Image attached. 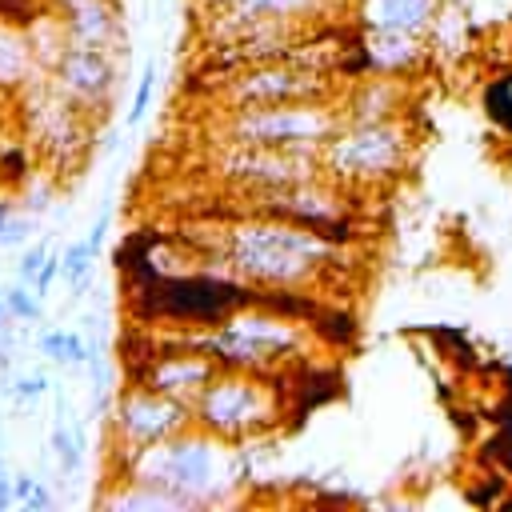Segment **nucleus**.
<instances>
[{
	"label": "nucleus",
	"mask_w": 512,
	"mask_h": 512,
	"mask_svg": "<svg viewBox=\"0 0 512 512\" xmlns=\"http://www.w3.org/2000/svg\"><path fill=\"white\" fill-rule=\"evenodd\" d=\"M260 288L236 272H152L144 280H124V308L136 324H180V328H216L232 312L252 308Z\"/></svg>",
	"instance_id": "f257e3e1"
},
{
	"label": "nucleus",
	"mask_w": 512,
	"mask_h": 512,
	"mask_svg": "<svg viewBox=\"0 0 512 512\" xmlns=\"http://www.w3.org/2000/svg\"><path fill=\"white\" fill-rule=\"evenodd\" d=\"M124 472L136 484H152V488L172 492L180 500V508H188V504H208L212 492L232 488L240 460L228 448V440L192 424L168 440L132 448V468H124Z\"/></svg>",
	"instance_id": "f03ea898"
},
{
	"label": "nucleus",
	"mask_w": 512,
	"mask_h": 512,
	"mask_svg": "<svg viewBox=\"0 0 512 512\" xmlns=\"http://www.w3.org/2000/svg\"><path fill=\"white\" fill-rule=\"evenodd\" d=\"M220 256L228 272H236L256 288H296L304 276H312L324 264L328 240H320L300 224L260 216L224 232Z\"/></svg>",
	"instance_id": "7ed1b4c3"
},
{
	"label": "nucleus",
	"mask_w": 512,
	"mask_h": 512,
	"mask_svg": "<svg viewBox=\"0 0 512 512\" xmlns=\"http://www.w3.org/2000/svg\"><path fill=\"white\" fill-rule=\"evenodd\" d=\"M280 416H284V396L272 384V372L216 368V376L192 400V424L228 444L272 428Z\"/></svg>",
	"instance_id": "20e7f679"
},
{
	"label": "nucleus",
	"mask_w": 512,
	"mask_h": 512,
	"mask_svg": "<svg viewBox=\"0 0 512 512\" xmlns=\"http://www.w3.org/2000/svg\"><path fill=\"white\" fill-rule=\"evenodd\" d=\"M224 144H276V148H308L332 132V116L320 100H292V104H260V108H232L220 124Z\"/></svg>",
	"instance_id": "39448f33"
},
{
	"label": "nucleus",
	"mask_w": 512,
	"mask_h": 512,
	"mask_svg": "<svg viewBox=\"0 0 512 512\" xmlns=\"http://www.w3.org/2000/svg\"><path fill=\"white\" fill-rule=\"evenodd\" d=\"M324 92L320 76L312 68L288 64V60H256L232 72V80L220 84V96H228V108H260V104H292V100H316Z\"/></svg>",
	"instance_id": "423d86ee"
},
{
	"label": "nucleus",
	"mask_w": 512,
	"mask_h": 512,
	"mask_svg": "<svg viewBox=\"0 0 512 512\" xmlns=\"http://www.w3.org/2000/svg\"><path fill=\"white\" fill-rule=\"evenodd\" d=\"M316 168L320 164H312L304 148H276V144H228L216 156V172L252 192H272L312 180Z\"/></svg>",
	"instance_id": "0eeeda50"
},
{
	"label": "nucleus",
	"mask_w": 512,
	"mask_h": 512,
	"mask_svg": "<svg viewBox=\"0 0 512 512\" xmlns=\"http://www.w3.org/2000/svg\"><path fill=\"white\" fill-rule=\"evenodd\" d=\"M116 440L128 448H144L156 440H168L184 428H192V404L164 396L148 384H132L120 400H116Z\"/></svg>",
	"instance_id": "6e6552de"
},
{
	"label": "nucleus",
	"mask_w": 512,
	"mask_h": 512,
	"mask_svg": "<svg viewBox=\"0 0 512 512\" xmlns=\"http://www.w3.org/2000/svg\"><path fill=\"white\" fill-rule=\"evenodd\" d=\"M56 80L60 92L72 96V104H108L112 88H116V64L108 56V48H76L68 44L56 56Z\"/></svg>",
	"instance_id": "1a4fd4ad"
},
{
	"label": "nucleus",
	"mask_w": 512,
	"mask_h": 512,
	"mask_svg": "<svg viewBox=\"0 0 512 512\" xmlns=\"http://www.w3.org/2000/svg\"><path fill=\"white\" fill-rule=\"evenodd\" d=\"M212 376H216V364H212L204 352L184 348V340H180V352L156 348L152 364L144 368V376H140L136 384H148V388H156V392H164V396H176V400H188V404H192V400L200 396V388H204Z\"/></svg>",
	"instance_id": "9d476101"
},
{
	"label": "nucleus",
	"mask_w": 512,
	"mask_h": 512,
	"mask_svg": "<svg viewBox=\"0 0 512 512\" xmlns=\"http://www.w3.org/2000/svg\"><path fill=\"white\" fill-rule=\"evenodd\" d=\"M392 160V140L384 128H356V132H344L336 136V144L328 148V164L336 172H348V176H360V172H376Z\"/></svg>",
	"instance_id": "9b49d317"
},
{
	"label": "nucleus",
	"mask_w": 512,
	"mask_h": 512,
	"mask_svg": "<svg viewBox=\"0 0 512 512\" xmlns=\"http://www.w3.org/2000/svg\"><path fill=\"white\" fill-rule=\"evenodd\" d=\"M64 20V36L76 48H112L120 16L112 8V0H76L68 8H60Z\"/></svg>",
	"instance_id": "f8f14e48"
},
{
	"label": "nucleus",
	"mask_w": 512,
	"mask_h": 512,
	"mask_svg": "<svg viewBox=\"0 0 512 512\" xmlns=\"http://www.w3.org/2000/svg\"><path fill=\"white\" fill-rule=\"evenodd\" d=\"M36 68L32 36L20 32V24L0 20V84H20Z\"/></svg>",
	"instance_id": "ddd939ff"
},
{
	"label": "nucleus",
	"mask_w": 512,
	"mask_h": 512,
	"mask_svg": "<svg viewBox=\"0 0 512 512\" xmlns=\"http://www.w3.org/2000/svg\"><path fill=\"white\" fill-rule=\"evenodd\" d=\"M80 448H84V440L76 436V428H68L64 420H56L52 424V452H56V464H60L64 476H76L80 472Z\"/></svg>",
	"instance_id": "4468645a"
},
{
	"label": "nucleus",
	"mask_w": 512,
	"mask_h": 512,
	"mask_svg": "<svg viewBox=\"0 0 512 512\" xmlns=\"http://www.w3.org/2000/svg\"><path fill=\"white\" fill-rule=\"evenodd\" d=\"M308 324H312V332H316L320 340H328V344H348V340L356 336L352 316H348V312H332V308H324V304H320V312H316Z\"/></svg>",
	"instance_id": "2eb2a0df"
},
{
	"label": "nucleus",
	"mask_w": 512,
	"mask_h": 512,
	"mask_svg": "<svg viewBox=\"0 0 512 512\" xmlns=\"http://www.w3.org/2000/svg\"><path fill=\"white\" fill-rule=\"evenodd\" d=\"M92 256H96V248H92L88 240L64 244V252H60V272H64V280H68V284H76V280L92 276Z\"/></svg>",
	"instance_id": "dca6fc26"
},
{
	"label": "nucleus",
	"mask_w": 512,
	"mask_h": 512,
	"mask_svg": "<svg viewBox=\"0 0 512 512\" xmlns=\"http://www.w3.org/2000/svg\"><path fill=\"white\" fill-rule=\"evenodd\" d=\"M312 0H240L236 8L228 12H240V16H276V20H288L296 16L300 8H308Z\"/></svg>",
	"instance_id": "f3484780"
},
{
	"label": "nucleus",
	"mask_w": 512,
	"mask_h": 512,
	"mask_svg": "<svg viewBox=\"0 0 512 512\" xmlns=\"http://www.w3.org/2000/svg\"><path fill=\"white\" fill-rule=\"evenodd\" d=\"M152 92H156V60H148V64H144V72H140L136 100H132V108H128V124H144L148 104H152Z\"/></svg>",
	"instance_id": "a211bd4d"
},
{
	"label": "nucleus",
	"mask_w": 512,
	"mask_h": 512,
	"mask_svg": "<svg viewBox=\"0 0 512 512\" xmlns=\"http://www.w3.org/2000/svg\"><path fill=\"white\" fill-rule=\"evenodd\" d=\"M4 300H8L12 320H40V300H36V292H28L24 280L12 284V288H4Z\"/></svg>",
	"instance_id": "6ab92c4d"
},
{
	"label": "nucleus",
	"mask_w": 512,
	"mask_h": 512,
	"mask_svg": "<svg viewBox=\"0 0 512 512\" xmlns=\"http://www.w3.org/2000/svg\"><path fill=\"white\" fill-rule=\"evenodd\" d=\"M28 176H32L28 152H24V148H8V152L0 156V180H8V184H24Z\"/></svg>",
	"instance_id": "aec40b11"
},
{
	"label": "nucleus",
	"mask_w": 512,
	"mask_h": 512,
	"mask_svg": "<svg viewBox=\"0 0 512 512\" xmlns=\"http://www.w3.org/2000/svg\"><path fill=\"white\" fill-rule=\"evenodd\" d=\"M32 240V220L28 216H8L0 224V248H20Z\"/></svg>",
	"instance_id": "412c9836"
},
{
	"label": "nucleus",
	"mask_w": 512,
	"mask_h": 512,
	"mask_svg": "<svg viewBox=\"0 0 512 512\" xmlns=\"http://www.w3.org/2000/svg\"><path fill=\"white\" fill-rule=\"evenodd\" d=\"M40 392H48V376L44 372H32V376H20L12 388H8V396L16 400V404H32Z\"/></svg>",
	"instance_id": "4be33fe9"
},
{
	"label": "nucleus",
	"mask_w": 512,
	"mask_h": 512,
	"mask_svg": "<svg viewBox=\"0 0 512 512\" xmlns=\"http://www.w3.org/2000/svg\"><path fill=\"white\" fill-rule=\"evenodd\" d=\"M44 256H48V244H32V248H24L20 264H16V276H20L24 284H32L36 272H40V264H44Z\"/></svg>",
	"instance_id": "5701e85b"
},
{
	"label": "nucleus",
	"mask_w": 512,
	"mask_h": 512,
	"mask_svg": "<svg viewBox=\"0 0 512 512\" xmlns=\"http://www.w3.org/2000/svg\"><path fill=\"white\" fill-rule=\"evenodd\" d=\"M488 112H492V120L512 124V96H508V84L488 88Z\"/></svg>",
	"instance_id": "b1692460"
},
{
	"label": "nucleus",
	"mask_w": 512,
	"mask_h": 512,
	"mask_svg": "<svg viewBox=\"0 0 512 512\" xmlns=\"http://www.w3.org/2000/svg\"><path fill=\"white\" fill-rule=\"evenodd\" d=\"M56 276H60V256L48 252L44 264H40V272H36V280H32V292H36V296H48V288H52Z\"/></svg>",
	"instance_id": "393cba45"
},
{
	"label": "nucleus",
	"mask_w": 512,
	"mask_h": 512,
	"mask_svg": "<svg viewBox=\"0 0 512 512\" xmlns=\"http://www.w3.org/2000/svg\"><path fill=\"white\" fill-rule=\"evenodd\" d=\"M40 352H44L48 360L64 364V328H48V332L40 336Z\"/></svg>",
	"instance_id": "a878e982"
},
{
	"label": "nucleus",
	"mask_w": 512,
	"mask_h": 512,
	"mask_svg": "<svg viewBox=\"0 0 512 512\" xmlns=\"http://www.w3.org/2000/svg\"><path fill=\"white\" fill-rule=\"evenodd\" d=\"M32 484H36V480H32L28 472H16V476H12V504H24L28 492H32Z\"/></svg>",
	"instance_id": "bb28decb"
},
{
	"label": "nucleus",
	"mask_w": 512,
	"mask_h": 512,
	"mask_svg": "<svg viewBox=\"0 0 512 512\" xmlns=\"http://www.w3.org/2000/svg\"><path fill=\"white\" fill-rule=\"evenodd\" d=\"M48 504H52V496H48V488L36 480L32 492H28V500H24V508H48Z\"/></svg>",
	"instance_id": "cd10ccee"
},
{
	"label": "nucleus",
	"mask_w": 512,
	"mask_h": 512,
	"mask_svg": "<svg viewBox=\"0 0 512 512\" xmlns=\"http://www.w3.org/2000/svg\"><path fill=\"white\" fill-rule=\"evenodd\" d=\"M8 504H12V476H8L4 456H0V508H8Z\"/></svg>",
	"instance_id": "c85d7f7f"
},
{
	"label": "nucleus",
	"mask_w": 512,
	"mask_h": 512,
	"mask_svg": "<svg viewBox=\"0 0 512 512\" xmlns=\"http://www.w3.org/2000/svg\"><path fill=\"white\" fill-rule=\"evenodd\" d=\"M100 240H104V220H96L92 232H88V244H92V248H100Z\"/></svg>",
	"instance_id": "c756f323"
},
{
	"label": "nucleus",
	"mask_w": 512,
	"mask_h": 512,
	"mask_svg": "<svg viewBox=\"0 0 512 512\" xmlns=\"http://www.w3.org/2000/svg\"><path fill=\"white\" fill-rule=\"evenodd\" d=\"M204 4H208V8H216V12H228V8H236L240 0H204Z\"/></svg>",
	"instance_id": "7c9ffc66"
},
{
	"label": "nucleus",
	"mask_w": 512,
	"mask_h": 512,
	"mask_svg": "<svg viewBox=\"0 0 512 512\" xmlns=\"http://www.w3.org/2000/svg\"><path fill=\"white\" fill-rule=\"evenodd\" d=\"M4 324H12V312H8V300H4V292H0V328Z\"/></svg>",
	"instance_id": "2f4dec72"
},
{
	"label": "nucleus",
	"mask_w": 512,
	"mask_h": 512,
	"mask_svg": "<svg viewBox=\"0 0 512 512\" xmlns=\"http://www.w3.org/2000/svg\"><path fill=\"white\" fill-rule=\"evenodd\" d=\"M8 216H16V204H12V200H0V224H4Z\"/></svg>",
	"instance_id": "473e14b6"
},
{
	"label": "nucleus",
	"mask_w": 512,
	"mask_h": 512,
	"mask_svg": "<svg viewBox=\"0 0 512 512\" xmlns=\"http://www.w3.org/2000/svg\"><path fill=\"white\" fill-rule=\"evenodd\" d=\"M8 364H12V356H8V348H0V372H8Z\"/></svg>",
	"instance_id": "72a5a7b5"
},
{
	"label": "nucleus",
	"mask_w": 512,
	"mask_h": 512,
	"mask_svg": "<svg viewBox=\"0 0 512 512\" xmlns=\"http://www.w3.org/2000/svg\"><path fill=\"white\" fill-rule=\"evenodd\" d=\"M56 4H60V8H68V4H76V0H56Z\"/></svg>",
	"instance_id": "f704fd0d"
},
{
	"label": "nucleus",
	"mask_w": 512,
	"mask_h": 512,
	"mask_svg": "<svg viewBox=\"0 0 512 512\" xmlns=\"http://www.w3.org/2000/svg\"><path fill=\"white\" fill-rule=\"evenodd\" d=\"M0 456H4V440H0Z\"/></svg>",
	"instance_id": "c9c22d12"
}]
</instances>
